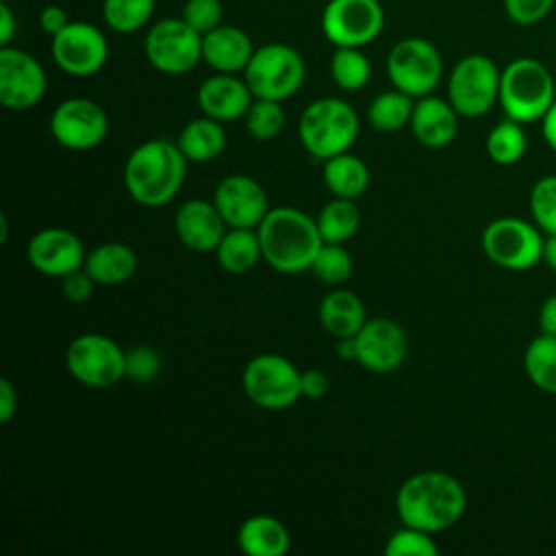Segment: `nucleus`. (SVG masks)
<instances>
[{"mask_svg": "<svg viewBox=\"0 0 556 556\" xmlns=\"http://www.w3.org/2000/svg\"><path fill=\"white\" fill-rule=\"evenodd\" d=\"M465 508L467 493L463 484L454 476L437 469L406 478L395 495L400 521L430 534H439L456 526L465 515Z\"/></svg>", "mask_w": 556, "mask_h": 556, "instance_id": "nucleus-1", "label": "nucleus"}, {"mask_svg": "<svg viewBox=\"0 0 556 556\" xmlns=\"http://www.w3.org/2000/svg\"><path fill=\"white\" fill-rule=\"evenodd\" d=\"M187 163L176 141L148 139L139 143L124 163L128 195L148 208L172 202L185 182Z\"/></svg>", "mask_w": 556, "mask_h": 556, "instance_id": "nucleus-2", "label": "nucleus"}, {"mask_svg": "<svg viewBox=\"0 0 556 556\" xmlns=\"http://www.w3.org/2000/svg\"><path fill=\"white\" fill-rule=\"evenodd\" d=\"M263 261L280 274H300L311 269L324 239L317 219L295 206H276L256 228Z\"/></svg>", "mask_w": 556, "mask_h": 556, "instance_id": "nucleus-3", "label": "nucleus"}, {"mask_svg": "<svg viewBox=\"0 0 556 556\" xmlns=\"http://www.w3.org/2000/svg\"><path fill=\"white\" fill-rule=\"evenodd\" d=\"M358 115L352 104L341 98H317L298 122V135L304 150L319 161H328L348 152L358 137Z\"/></svg>", "mask_w": 556, "mask_h": 556, "instance_id": "nucleus-4", "label": "nucleus"}, {"mask_svg": "<svg viewBox=\"0 0 556 556\" xmlns=\"http://www.w3.org/2000/svg\"><path fill=\"white\" fill-rule=\"evenodd\" d=\"M556 100L552 72L536 59L519 56L502 70L500 104L506 117L530 124L541 122Z\"/></svg>", "mask_w": 556, "mask_h": 556, "instance_id": "nucleus-5", "label": "nucleus"}, {"mask_svg": "<svg viewBox=\"0 0 556 556\" xmlns=\"http://www.w3.org/2000/svg\"><path fill=\"white\" fill-rule=\"evenodd\" d=\"M243 78L254 98L287 100L306 78V65L302 54L289 43H265L254 50Z\"/></svg>", "mask_w": 556, "mask_h": 556, "instance_id": "nucleus-6", "label": "nucleus"}, {"mask_svg": "<svg viewBox=\"0 0 556 556\" xmlns=\"http://www.w3.org/2000/svg\"><path fill=\"white\" fill-rule=\"evenodd\" d=\"M65 367L83 387L109 389L126 378V350L102 332H85L67 345Z\"/></svg>", "mask_w": 556, "mask_h": 556, "instance_id": "nucleus-7", "label": "nucleus"}, {"mask_svg": "<svg viewBox=\"0 0 556 556\" xmlns=\"http://www.w3.org/2000/svg\"><path fill=\"white\" fill-rule=\"evenodd\" d=\"M302 371L280 354H258L248 361L241 374L243 393L265 410H285L302 397Z\"/></svg>", "mask_w": 556, "mask_h": 556, "instance_id": "nucleus-8", "label": "nucleus"}, {"mask_svg": "<svg viewBox=\"0 0 556 556\" xmlns=\"http://www.w3.org/2000/svg\"><path fill=\"white\" fill-rule=\"evenodd\" d=\"M541 228L519 217H497L482 230L484 256L504 269L526 271L543 261Z\"/></svg>", "mask_w": 556, "mask_h": 556, "instance_id": "nucleus-9", "label": "nucleus"}, {"mask_svg": "<svg viewBox=\"0 0 556 556\" xmlns=\"http://www.w3.org/2000/svg\"><path fill=\"white\" fill-rule=\"evenodd\" d=\"M387 74L395 89L417 100L437 89L443 76V59L432 41L406 37L389 50Z\"/></svg>", "mask_w": 556, "mask_h": 556, "instance_id": "nucleus-10", "label": "nucleus"}, {"mask_svg": "<svg viewBox=\"0 0 556 556\" xmlns=\"http://www.w3.org/2000/svg\"><path fill=\"white\" fill-rule=\"evenodd\" d=\"M502 70L484 54L463 56L447 78V100L460 117H480L500 100Z\"/></svg>", "mask_w": 556, "mask_h": 556, "instance_id": "nucleus-11", "label": "nucleus"}, {"mask_svg": "<svg viewBox=\"0 0 556 556\" xmlns=\"http://www.w3.org/2000/svg\"><path fill=\"white\" fill-rule=\"evenodd\" d=\"M143 52L156 72L187 74L202 61V35L182 17H165L148 28Z\"/></svg>", "mask_w": 556, "mask_h": 556, "instance_id": "nucleus-12", "label": "nucleus"}, {"mask_svg": "<svg viewBox=\"0 0 556 556\" xmlns=\"http://www.w3.org/2000/svg\"><path fill=\"white\" fill-rule=\"evenodd\" d=\"M384 28L378 0H328L321 13V33L334 48H363Z\"/></svg>", "mask_w": 556, "mask_h": 556, "instance_id": "nucleus-13", "label": "nucleus"}, {"mask_svg": "<svg viewBox=\"0 0 556 556\" xmlns=\"http://www.w3.org/2000/svg\"><path fill=\"white\" fill-rule=\"evenodd\" d=\"M50 132L67 150H93L109 135V115L89 98H67L52 111Z\"/></svg>", "mask_w": 556, "mask_h": 556, "instance_id": "nucleus-14", "label": "nucleus"}, {"mask_svg": "<svg viewBox=\"0 0 556 556\" xmlns=\"http://www.w3.org/2000/svg\"><path fill=\"white\" fill-rule=\"evenodd\" d=\"M52 59L70 76H93L109 59V41L93 24L70 22L52 37Z\"/></svg>", "mask_w": 556, "mask_h": 556, "instance_id": "nucleus-15", "label": "nucleus"}, {"mask_svg": "<svg viewBox=\"0 0 556 556\" xmlns=\"http://www.w3.org/2000/svg\"><path fill=\"white\" fill-rule=\"evenodd\" d=\"M48 78L43 65L20 48H0V104L11 111H26L46 96Z\"/></svg>", "mask_w": 556, "mask_h": 556, "instance_id": "nucleus-16", "label": "nucleus"}, {"mask_svg": "<svg viewBox=\"0 0 556 556\" xmlns=\"http://www.w3.org/2000/svg\"><path fill=\"white\" fill-rule=\"evenodd\" d=\"M356 363L374 374H389L397 369L408 352V337L404 328L387 317H371L354 334Z\"/></svg>", "mask_w": 556, "mask_h": 556, "instance_id": "nucleus-17", "label": "nucleus"}, {"mask_svg": "<svg viewBox=\"0 0 556 556\" xmlns=\"http://www.w3.org/2000/svg\"><path fill=\"white\" fill-rule=\"evenodd\" d=\"M26 258L33 269L50 278H65L72 271L83 269L87 252L78 235L67 228L50 226L37 230L28 245Z\"/></svg>", "mask_w": 556, "mask_h": 556, "instance_id": "nucleus-18", "label": "nucleus"}, {"mask_svg": "<svg viewBox=\"0 0 556 556\" xmlns=\"http://www.w3.org/2000/svg\"><path fill=\"white\" fill-rule=\"evenodd\" d=\"M213 202L228 228H258L269 213V200L263 185L248 174L222 178L213 191Z\"/></svg>", "mask_w": 556, "mask_h": 556, "instance_id": "nucleus-19", "label": "nucleus"}, {"mask_svg": "<svg viewBox=\"0 0 556 556\" xmlns=\"http://www.w3.org/2000/svg\"><path fill=\"white\" fill-rule=\"evenodd\" d=\"M174 230L178 241L191 252H215L228 230L222 213L213 200L193 198L182 202L174 215Z\"/></svg>", "mask_w": 556, "mask_h": 556, "instance_id": "nucleus-20", "label": "nucleus"}, {"mask_svg": "<svg viewBox=\"0 0 556 556\" xmlns=\"http://www.w3.org/2000/svg\"><path fill=\"white\" fill-rule=\"evenodd\" d=\"M252 100L254 96L245 78H239L237 74L215 72L198 89V106L202 115L213 117L222 124L243 119Z\"/></svg>", "mask_w": 556, "mask_h": 556, "instance_id": "nucleus-21", "label": "nucleus"}, {"mask_svg": "<svg viewBox=\"0 0 556 556\" xmlns=\"http://www.w3.org/2000/svg\"><path fill=\"white\" fill-rule=\"evenodd\" d=\"M458 113L450 100L439 96H424L415 100L410 115V130L426 148H445L458 132Z\"/></svg>", "mask_w": 556, "mask_h": 556, "instance_id": "nucleus-22", "label": "nucleus"}, {"mask_svg": "<svg viewBox=\"0 0 556 556\" xmlns=\"http://www.w3.org/2000/svg\"><path fill=\"white\" fill-rule=\"evenodd\" d=\"M254 43L245 30L232 24H219L202 35V61L215 72L239 74L248 67Z\"/></svg>", "mask_w": 556, "mask_h": 556, "instance_id": "nucleus-23", "label": "nucleus"}, {"mask_svg": "<svg viewBox=\"0 0 556 556\" xmlns=\"http://www.w3.org/2000/svg\"><path fill=\"white\" fill-rule=\"evenodd\" d=\"M139 258L135 250L122 241H106L87 252L83 269L93 278L96 285L115 287L135 276Z\"/></svg>", "mask_w": 556, "mask_h": 556, "instance_id": "nucleus-24", "label": "nucleus"}, {"mask_svg": "<svg viewBox=\"0 0 556 556\" xmlns=\"http://www.w3.org/2000/svg\"><path fill=\"white\" fill-rule=\"evenodd\" d=\"M237 543L248 556H285L291 547V534L278 517L252 515L239 526Z\"/></svg>", "mask_w": 556, "mask_h": 556, "instance_id": "nucleus-25", "label": "nucleus"}, {"mask_svg": "<svg viewBox=\"0 0 556 556\" xmlns=\"http://www.w3.org/2000/svg\"><path fill=\"white\" fill-rule=\"evenodd\" d=\"M365 321V304L350 289H334L319 302V324L334 339L354 337Z\"/></svg>", "mask_w": 556, "mask_h": 556, "instance_id": "nucleus-26", "label": "nucleus"}, {"mask_svg": "<svg viewBox=\"0 0 556 556\" xmlns=\"http://www.w3.org/2000/svg\"><path fill=\"white\" fill-rule=\"evenodd\" d=\"M176 143L189 163H211L222 156L228 137L222 122L202 115L182 126Z\"/></svg>", "mask_w": 556, "mask_h": 556, "instance_id": "nucleus-27", "label": "nucleus"}, {"mask_svg": "<svg viewBox=\"0 0 556 556\" xmlns=\"http://www.w3.org/2000/svg\"><path fill=\"white\" fill-rule=\"evenodd\" d=\"M324 185L334 198H361L369 187V167L356 154L343 152L324 161Z\"/></svg>", "mask_w": 556, "mask_h": 556, "instance_id": "nucleus-28", "label": "nucleus"}, {"mask_svg": "<svg viewBox=\"0 0 556 556\" xmlns=\"http://www.w3.org/2000/svg\"><path fill=\"white\" fill-rule=\"evenodd\" d=\"M215 256L219 267L228 274L250 271L263 258L256 228H228L215 248Z\"/></svg>", "mask_w": 556, "mask_h": 556, "instance_id": "nucleus-29", "label": "nucleus"}, {"mask_svg": "<svg viewBox=\"0 0 556 556\" xmlns=\"http://www.w3.org/2000/svg\"><path fill=\"white\" fill-rule=\"evenodd\" d=\"M317 228L324 241L328 243H345L361 228V208L356 200L334 198L321 206L317 213Z\"/></svg>", "mask_w": 556, "mask_h": 556, "instance_id": "nucleus-30", "label": "nucleus"}, {"mask_svg": "<svg viewBox=\"0 0 556 556\" xmlns=\"http://www.w3.org/2000/svg\"><path fill=\"white\" fill-rule=\"evenodd\" d=\"M413 106H415V98L393 87L389 91L378 93L369 102L367 119L371 128H376L378 132H395L410 124Z\"/></svg>", "mask_w": 556, "mask_h": 556, "instance_id": "nucleus-31", "label": "nucleus"}, {"mask_svg": "<svg viewBox=\"0 0 556 556\" xmlns=\"http://www.w3.org/2000/svg\"><path fill=\"white\" fill-rule=\"evenodd\" d=\"M523 369L536 389L556 395V337L554 334L541 332L528 343L523 352Z\"/></svg>", "mask_w": 556, "mask_h": 556, "instance_id": "nucleus-32", "label": "nucleus"}, {"mask_svg": "<svg viewBox=\"0 0 556 556\" xmlns=\"http://www.w3.org/2000/svg\"><path fill=\"white\" fill-rule=\"evenodd\" d=\"M486 154L497 165H515L523 159L528 139L519 122L506 117L504 122L495 124L486 135Z\"/></svg>", "mask_w": 556, "mask_h": 556, "instance_id": "nucleus-33", "label": "nucleus"}, {"mask_svg": "<svg viewBox=\"0 0 556 556\" xmlns=\"http://www.w3.org/2000/svg\"><path fill=\"white\" fill-rule=\"evenodd\" d=\"M330 76L343 91H358L371 78V63L361 48H334L330 59Z\"/></svg>", "mask_w": 556, "mask_h": 556, "instance_id": "nucleus-34", "label": "nucleus"}, {"mask_svg": "<svg viewBox=\"0 0 556 556\" xmlns=\"http://www.w3.org/2000/svg\"><path fill=\"white\" fill-rule=\"evenodd\" d=\"M154 7L156 0H104L102 17L111 30L130 35L152 20Z\"/></svg>", "mask_w": 556, "mask_h": 556, "instance_id": "nucleus-35", "label": "nucleus"}, {"mask_svg": "<svg viewBox=\"0 0 556 556\" xmlns=\"http://www.w3.org/2000/svg\"><path fill=\"white\" fill-rule=\"evenodd\" d=\"M245 130L256 141H271L285 128V111L278 100L254 98L248 113L243 115Z\"/></svg>", "mask_w": 556, "mask_h": 556, "instance_id": "nucleus-36", "label": "nucleus"}, {"mask_svg": "<svg viewBox=\"0 0 556 556\" xmlns=\"http://www.w3.org/2000/svg\"><path fill=\"white\" fill-rule=\"evenodd\" d=\"M352 267V254L348 252V248H343V243L324 241L313 258L311 271L326 285H341L350 278Z\"/></svg>", "mask_w": 556, "mask_h": 556, "instance_id": "nucleus-37", "label": "nucleus"}, {"mask_svg": "<svg viewBox=\"0 0 556 556\" xmlns=\"http://www.w3.org/2000/svg\"><path fill=\"white\" fill-rule=\"evenodd\" d=\"M384 554L387 556H437L439 545L434 541V534L402 523V528L387 539Z\"/></svg>", "mask_w": 556, "mask_h": 556, "instance_id": "nucleus-38", "label": "nucleus"}, {"mask_svg": "<svg viewBox=\"0 0 556 556\" xmlns=\"http://www.w3.org/2000/svg\"><path fill=\"white\" fill-rule=\"evenodd\" d=\"M532 222L545 235H556V176H543L530 191Z\"/></svg>", "mask_w": 556, "mask_h": 556, "instance_id": "nucleus-39", "label": "nucleus"}, {"mask_svg": "<svg viewBox=\"0 0 556 556\" xmlns=\"http://www.w3.org/2000/svg\"><path fill=\"white\" fill-rule=\"evenodd\" d=\"M161 371V356L150 345H135L126 350V378L137 384L152 382Z\"/></svg>", "mask_w": 556, "mask_h": 556, "instance_id": "nucleus-40", "label": "nucleus"}, {"mask_svg": "<svg viewBox=\"0 0 556 556\" xmlns=\"http://www.w3.org/2000/svg\"><path fill=\"white\" fill-rule=\"evenodd\" d=\"M182 20L200 35L224 24V7L219 0H187L182 7Z\"/></svg>", "mask_w": 556, "mask_h": 556, "instance_id": "nucleus-41", "label": "nucleus"}, {"mask_svg": "<svg viewBox=\"0 0 556 556\" xmlns=\"http://www.w3.org/2000/svg\"><path fill=\"white\" fill-rule=\"evenodd\" d=\"M556 0H504L506 15L521 26H532L549 15Z\"/></svg>", "mask_w": 556, "mask_h": 556, "instance_id": "nucleus-42", "label": "nucleus"}, {"mask_svg": "<svg viewBox=\"0 0 556 556\" xmlns=\"http://www.w3.org/2000/svg\"><path fill=\"white\" fill-rule=\"evenodd\" d=\"M93 278L85 271V269H78V271H72L70 276L61 278V291L63 295L70 300V302H76V304H83L91 298L93 293Z\"/></svg>", "mask_w": 556, "mask_h": 556, "instance_id": "nucleus-43", "label": "nucleus"}, {"mask_svg": "<svg viewBox=\"0 0 556 556\" xmlns=\"http://www.w3.org/2000/svg\"><path fill=\"white\" fill-rule=\"evenodd\" d=\"M300 389L304 397L321 400L330 391V378L321 369H304L300 378Z\"/></svg>", "mask_w": 556, "mask_h": 556, "instance_id": "nucleus-44", "label": "nucleus"}, {"mask_svg": "<svg viewBox=\"0 0 556 556\" xmlns=\"http://www.w3.org/2000/svg\"><path fill=\"white\" fill-rule=\"evenodd\" d=\"M70 22H72V20H70V15H67V11H65L63 7H56V4H48V7H43L41 13H39V26H41V30H43L46 35H50V37L59 35Z\"/></svg>", "mask_w": 556, "mask_h": 556, "instance_id": "nucleus-45", "label": "nucleus"}, {"mask_svg": "<svg viewBox=\"0 0 556 556\" xmlns=\"http://www.w3.org/2000/svg\"><path fill=\"white\" fill-rule=\"evenodd\" d=\"M17 410V389L11 380L0 378V424H9Z\"/></svg>", "mask_w": 556, "mask_h": 556, "instance_id": "nucleus-46", "label": "nucleus"}, {"mask_svg": "<svg viewBox=\"0 0 556 556\" xmlns=\"http://www.w3.org/2000/svg\"><path fill=\"white\" fill-rule=\"evenodd\" d=\"M539 328L543 334L556 337V293H552L539 308Z\"/></svg>", "mask_w": 556, "mask_h": 556, "instance_id": "nucleus-47", "label": "nucleus"}, {"mask_svg": "<svg viewBox=\"0 0 556 556\" xmlns=\"http://www.w3.org/2000/svg\"><path fill=\"white\" fill-rule=\"evenodd\" d=\"M15 30H17L15 15H13L11 7L2 2V4H0V48H4V46L11 43Z\"/></svg>", "mask_w": 556, "mask_h": 556, "instance_id": "nucleus-48", "label": "nucleus"}, {"mask_svg": "<svg viewBox=\"0 0 556 556\" xmlns=\"http://www.w3.org/2000/svg\"><path fill=\"white\" fill-rule=\"evenodd\" d=\"M541 132H543L545 143L556 152V100L549 106V111L545 113V117L541 119Z\"/></svg>", "mask_w": 556, "mask_h": 556, "instance_id": "nucleus-49", "label": "nucleus"}, {"mask_svg": "<svg viewBox=\"0 0 556 556\" xmlns=\"http://www.w3.org/2000/svg\"><path fill=\"white\" fill-rule=\"evenodd\" d=\"M543 263L556 271V235H547L543 241Z\"/></svg>", "mask_w": 556, "mask_h": 556, "instance_id": "nucleus-50", "label": "nucleus"}, {"mask_svg": "<svg viewBox=\"0 0 556 556\" xmlns=\"http://www.w3.org/2000/svg\"><path fill=\"white\" fill-rule=\"evenodd\" d=\"M7 235H9V222H7V215L0 213V241L2 243L7 241Z\"/></svg>", "mask_w": 556, "mask_h": 556, "instance_id": "nucleus-51", "label": "nucleus"}]
</instances>
